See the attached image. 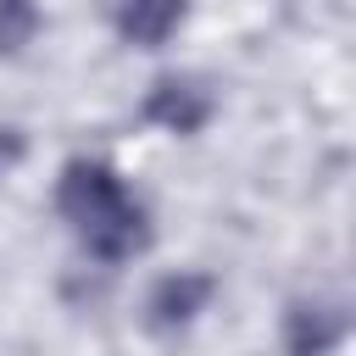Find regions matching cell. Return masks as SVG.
Returning a JSON list of instances; mask_svg holds the SVG:
<instances>
[{"label":"cell","instance_id":"cell-1","mask_svg":"<svg viewBox=\"0 0 356 356\" xmlns=\"http://www.w3.org/2000/svg\"><path fill=\"white\" fill-rule=\"evenodd\" d=\"M122 200H134L128 195V184L100 161V156H72L67 167H61V184H56V206H61V217L83 234V228H95L100 217H111Z\"/></svg>","mask_w":356,"mask_h":356},{"label":"cell","instance_id":"cell-3","mask_svg":"<svg viewBox=\"0 0 356 356\" xmlns=\"http://www.w3.org/2000/svg\"><path fill=\"white\" fill-rule=\"evenodd\" d=\"M211 111H217V95L195 72H167L145 95V122H156L167 134H200L211 122Z\"/></svg>","mask_w":356,"mask_h":356},{"label":"cell","instance_id":"cell-5","mask_svg":"<svg viewBox=\"0 0 356 356\" xmlns=\"http://www.w3.org/2000/svg\"><path fill=\"white\" fill-rule=\"evenodd\" d=\"M184 0H117V39L122 44H139V50H161L172 33H178V22H184Z\"/></svg>","mask_w":356,"mask_h":356},{"label":"cell","instance_id":"cell-7","mask_svg":"<svg viewBox=\"0 0 356 356\" xmlns=\"http://www.w3.org/2000/svg\"><path fill=\"white\" fill-rule=\"evenodd\" d=\"M22 156H28V139H22V128H11V122H0V178H11Z\"/></svg>","mask_w":356,"mask_h":356},{"label":"cell","instance_id":"cell-6","mask_svg":"<svg viewBox=\"0 0 356 356\" xmlns=\"http://www.w3.org/2000/svg\"><path fill=\"white\" fill-rule=\"evenodd\" d=\"M39 33V6L33 0H0V56H22Z\"/></svg>","mask_w":356,"mask_h":356},{"label":"cell","instance_id":"cell-2","mask_svg":"<svg viewBox=\"0 0 356 356\" xmlns=\"http://www.w3.org/2000/svg\"><path fill=\"white\" fill-rule=\"evenodd\" d=\"M211 295H217V278H211V273L178 267V273H167V278L150 284V295H145V328L161 334V339H172V334H184V328L206 312Z\"/></svg>","mask_w":356,"mask_h":356},{"label":"cell","instance_id":"cell-4","mask_svg":"<svg viewBox=\"0 0 356 356\" xmlns=\"http://www.w3.org/2000/svg\"><path fill=\"white\" fill-rule=\"evenodd\" d=\"M345 334H350L345 300L306 295V300H289V312H284V350L289 356H328Z\"/></svg>","mask_w":356,"mask_h":356}]
</instances>
